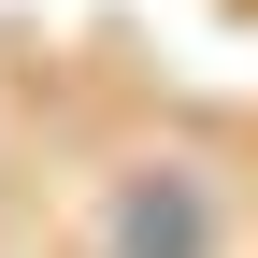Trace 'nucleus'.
Returning a JSON list of instances; mask_svg holds the SVG:
<instances>
[{
	"instance_id": "1",
	"label": "nucleus",
	"mask_w": 258,
	"mask_h": 258,
	"mask_svg": "<svg viewBox=\"0 0 258 258\" xmlns=\"http://www.w3.org/2000/svg\"><path fill=\"white\" fill-rule=\"evenodd\" d=\"M115 258H215V201L186 172H129L115 186Z\"/></svg>"
}]
</instances>
